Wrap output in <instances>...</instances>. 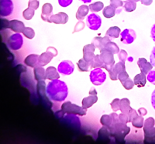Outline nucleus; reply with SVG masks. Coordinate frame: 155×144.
<instances>
[{"mask_svg": "<svg viewBox=\"0 0 155 144\" xmlns=\"http://www.w3.org/2000/svg\"><path fill=\"white\" fill-rule=\"evenodd\" d=\"M46 91L50 99L57 102L64 101L68 93V88L65 83L58 79L49 82L46 87Z\"/></svg>", "mask_w": 155, "mask_h": 144, "instance_id": "nucleus-1", "label": "nucleus"}, {"mask_svg": "<svg viewBox=\"0 0 155 144\" xmlns=\"http://www.w3.org/2000/svg\"><path fill=\"white\" fill-rule=\"evenodd\" d=\"M110 115L113 123L110 127L106 128L110 136L114 138L117 141L125 142V138L130 132V128L127 124L120 121L118 115L116 113L112 112Z\"/></svg>", "mask_w": 155, "mask_h": 144, "instance_id": "nucleus-2", "label": "nucleus"}, {"mask_svg": "<svg viewBox=\"0 0 155 144\" xmlns=\"http://www.w3.org/2000/svg\"><path fill=\"white\" fill-rule=\"evenodd\" d=\"M154 124V119L152 117H149L145 121L143 128L144 133L143 143L155 144Z\"/></svg>", "mask_w": 155, "mask_h": 144, "instance_id": "nucleus-3", "label": "nucleus"}, {"mask_svg": "<svg viewBox=\"0 0 155 144\" xmlns=\"http://www.w3.org/2000/svg\"><path fill=\"white\" fill-rule=\"evenodd\" d=\"M87 109L82 107L72 104L69 101L64 103L61 106V111L64 114L78 115L83 116L86 115Z\"/></svg>", "mask_w": 155, "mask_h": 144, "instance_id": "nucleus-4", "label": "nucleus"}, {"mask_svg": "<svg viewBox=\"0 0 155 144\" xmlns=\"http://www.w3.org/2000/svg\"><path fill=\"white\" fill-rule=\"evenodd\" d=\"M100 58L103 65V68L109 72L114 66L115 63L114 54L104 48L100 50Z\"/></svg>", "mask_w": 155, "mask_h": 144, "instance_id": "nucleus-5", "label": "nucleus"}, {"mask_svg": "<svg viewBox=\"0 0 155 144\" xmlns=\"http://www.w3.org/2000/svg\"><path fill=\"white\" fill-rule=\"evenodd\" d=\"M58 54V51L55 47L51 46L48 47L45 52L39 55L38 65L42 66L46 65Z\"/></svg>", "mask_w": 155, "mask_h": 144, "instance_id": "nucleus-6", "label": "nucleus"}, {"mask_svg": "<svg viewBox=\"0 0 155 144\" xmlns=\"http://www.w3.org/2000/svg\"><path fill=\"white\" fill-rule=\"evenodd\" d=\"M89 76L91 81L95 86L101 85L106 78V73L99 68L91 71Z\"/></svg>", "mask_w": 155, "mask_h": 144, "instance_id": "nucleus-7", "label": "nucleus"}, {"mask_svg": "<svg viewBox=\"0 0 155 144\" xmlns=\"http://www.w3.org/2000/svg\"><path fill=\"white\" fill-rule=\"evenodd\" d=\"M7 42L11 49L15 51L18 50L23 44L22 37L19 33L13 34L8 38Z\"/></svg>", "mask_w": 155, "mask_h": 144, "instance_id": "nucleus-8", "label": "nucleus"}, {"mask_svg": "<svg viewBox=\"0 0 155 144\" xmlns=\"http://www.w3.org/2000/svg\"><path fill=\"white\" fill-rule=\"evenodd\" d=\"M86 23L87 26L89 29L96 30H98L101 27L102 19L98 15L92 13L87 16Z\"/></svg>", "mask_w": 155, "mask_h": 144, "instance_id": "nucleus-9", "label": "nucleus"}, {"mask_svg": "<svg viewBox=\"0 0 155 144\" xmlns=\"http://www.w3.org/2000/svg\"><path fill=\"white\" fill-rule=\"evenodd\" d=\"M74 69V65L72 62L69 60H63L58 65V72L64 75H68L72 74Z\"/></svg>", "mask_w": 155, "mask_h": 144, "instance_id": "nucleus-10", "label": "nucleus"}, {"mask_svg": "<svg viewBox=\"0 0 155 144\" xmlns=\"http://www.w3.org/2000/svg\"><path fill=\"white\" fill-rule=\"evenodd\" d=\"M0 15L2 17H7L11 15L14 9V5L12 0H0Z\"/></svg>", "mask_w": 155, "mask_h": 144, "instance_id": "nucleus-11", "label": "nucleus"}, {"mask_svg": "<svg viewBox=\"0 0 155 144\" xmlns=\"http://www.w3.org/2000/svg\"><path fill=\"white\" fill-rule=\"evenodd\" d=\"M120 35L121 41L125 44L132 43L137 37L136 32L132 29H125L121 32Z\"/></svg>", "mask_w": 155, "mask_h": 144, "instance_id": "nucleus-12", "label": "nucleus"}, {"mask_svg": "<svg viewBox=\"0 0 155 144\" xmlns=\"http://www.w3.org/2000/svg\"><path fill=\"white\" fill-rule=\"evenodd\" d=\"M125 63L119 61L113 67L109 72V76L112 80L118 79V75L120 72L126 71Z\"/></svg>", "mask_w": 155, "mask_h": 144, "instance_id": "nucleus-13", "label": "nucleus"}, {"mask_svg": "<svg viewBox=\"0 0 155 144\" xmlns=\"http://www.w3.org/2000/svg\"><path fill=\"white\" fill-rule=\"evenodd\" d=\"M68 17L66 13L61 12L50 17L48 23H53L56 24H64L68 21Z\"/></svg>", "mask_w": 155, "mask_h": 144, "instance_id": "nucleus-14", "label": "nucleus"}, {"mask_svg": "<svg viewBox=\"0 0 155 144\" xmlns=\"http://www.w3.org/2000/svg\"><path fill=\"white\" fill-rule=\"evenodd\" d=\"M95 48L94 45L91 43L85 45L83 48V58L91 63L95 55L94 52Z\"/></svg>", "mask_w": 155, "mask_h": 144, "instance_id": "nucleus-15", "label": "nucleus"}, {"mask_svg": "<svg viewBox=\"0 0 155 144\" xmlns=\"http://www.w3.org/2000/svg\"><path fill=\"white\" fill-rule=\"evenodd\" d=\"M111 40L109 37L105 36L103 37H96L92 39L91 43L96 48L101 50L104 48L107 42L111 41Z\"/></svg>", "mask_w": 155, "mask_h": 144, "instance_id": "nucleus-16", "label": "nucleus"}, {"mask_svg": "<svg viewBox=\"0 0 155 144\" xmlns=\"http://www.w3.org/2000/svg\"><path fill=\"white\" fill-rule=\"evenodd\" d=\"M137 64L140 69L141 72L146 75H147L153 68V66L151 63L147 61L144 58H139L137 61Z\"/></svg>", "mask_w": 155, "mask_h": 144, "instance_id": "nucleus-17", "label": "nucleus"}, {"mask_svg": "<svg viewBox=\"0 0 155 144\" xmlns=\"http://www.w3.org/2000/svg\"><path fill=\"white\" fill-rule=\"evenodd\" d=\"M53 7L50 3H46L42 6L41 18L44 21L48 22L50 16L52 15Z\"/></svg>", "mask_w": 155, "mask_h": 144, "instance_id": "nucleus-18", "label": "nucleus"}, {"mask_svg": "<svg viewBox=\"0 0 155 144\" xmlns=\"http://www.w3.org/2000/svg\"><path fill=\"white\" fill-rule=\"evenodd\" d=\"M25 26L24 23L17 19L9 21V28L16 33H22Z\"/></svg>", "mask_w": 155, "mask_h": 144, "instance_id": "nucleus-19", "label": "nucleus"}, {"mask_svg": "<svg viewBox=\"0 0 155 144\" xmlns=\"http://www.w3.org/2000/svg\"><path fill=\"white\" fill-rule=\"evenodd\" d=\"M97 100V95L89 94L88 96L83 99L82 101V107L84 109H87L95 103Z\"/></svg>", "mask_w": 155, "mask_h": 144, "instance_id": "nucleus-20", "label": "nucleus"}, {"mask_svg": "<svg viewBox=\"0 0 155 144\" xmlns=\"http://www.w3.org/2000/svg\"><path fill=\"white\" fill-rule=\"evenodd\" d=\"M33 72L35 79L37 81L46 79V70L43 66H37L34 68Z\"/></svg>", "mask_w": 155, "mask_h": 144, "instance_id": "nucleus-21", "label": "nucleus"}, {"mask_svg": "<svg viewBox=\"0 0 155 144\" xmlns=\"http://www.w3.org/2000/svg\"><path fill=\"white\" fill-rule=\"evenodd\" d=\"M39 55L35 54H30L25 59L24 63L27 66L32 68H34L38 65Z\"/></svg>", "mask_w": 155, "mask_h": 144, "instance_id": "nucleus-22", "label": "nucleus"}, {"mask_svg": "<svg viewBox=\"0 0 155 144\" xmlns=\"http://www.w3.org/2000/svg\"><path fill=\"white\" fill-rule=\"evenodd\" d=\"M133 108L130 106V102L127 98H124L120 100V110L123 113L129 114Z\"/></svg>", "mask_w": 155, "mask_h": 144, "instance_id": "nucleus-23", "label": "nucleus"}, {"mask_svg": "<svg viewBox=\"0 0 155 144\" xmlns=\"http://www.w3.org/2000/svg\"><path fill=\"white\" fill-rule=\"evenodd\" d=\"M46 79L51 80L58 79L60 76L56 68L52 66H49L46 70Z\"/></svg>", "mask_w": 155, "mask_h": 144, "instance_id": "nucleus-24", "label": "nucleus"}, {"mask_svg": "<svg viewBox=\"0 0 155 144\" xmlns=\"http://www.w3.org/2000/svg\"><path fill=\"white\" fill-rule=\"evenodd\" d=\"M78 70L80 72H88L92 69L90 62L85 60L83 58L76 63Z\"/></svg>", "mask_w": 155, "mask_h": 144, "instance_id": "nucleus-25", "label": "nucleus"}, {"mask_svg": "<svg viewBox=\"0 0 155 144\" xmlns=\"http://www.w3.org/2000/svg\"><path fill=\"white\" fill-rule=\"evenodd\" d=\"M89 11L88 6L85 5L80 6L78 8L76 13V16L77 19L79 21H82L87 14Z\"/></svg>", "mask_w": 155, "mask_h": 144, "instance_id": "nucleus-26", "label": "nucleus"}, {"mask_svg": "<svg viewBox=\"0 0 155 144\" xmlns=\"http://www.w3.org/2000/svg\"><path fill=\"white\" fill-rule=\"evenodd\" d=\"M120 32V29L118 26H112L107 30L105 36L108 37L111 40L113 38H118Z\"/></svg>", "mask_w": 155, "mask_h": 144, "instance_id": "nucleus-27", "label": "nucleus"}, {"mask_svg": "<svg viewBox=\"0 0 155 144\" xmlns=\"http://www.w3.org/2000/svg\"><path fill=\"white\" fill-rule=\"evenodd\" d=\"M134 82L138 87L144 86L146 83V75L142 72L137 74L134 78Z\"/></svg>", "mask_w": 155, "mask_h": 144, "instance_id": "nucleus-28", "label": "nucleus"}, {"mask_svg": "<svg viewBox=\"0 0 155 144\" xmlns=\"http://www.w3.org/2000/svg\"><path fill=\"white\" fill-rule=\"evenodd\" d=\"M123 2V8L125 11L130 12L136 9L137 5L136 2L131 0H126Z\"/></svg>", "mask_w": 155, "mask_h": 144, "instance_id": "nucleus-29", "label": "nucleus"}, {"mask_svg": "<svg viewBox=\"0 0 155 144\" xmlns=\"http://www.w3.org/2000/svg\"><path fill=\"white\" fill-rule=\"evenodd\" d=\"M100 122L103 126L109 128L112 124V117L110 114L103 115L100 119Z\"/></svg>", "mask_w": 155, "mask_h": 144, "instance_id": "nucleus-30", "label": "nucleus"}, {"mask_svg": "<svg viewBox=\"0 0 155 144\" xmlns=\"http://www.w3.org/2000/svg\"><path fill=\"white\" fill-rule=\"evenodd\" d=\"M102 13L106 18H109L113 17L116 14V9L111 5L105 7L102 10Z\"/></svg>", "mask_w": 155, "mask_h": 144, "instance_id": "nucleus-31", "label": "nucleus"}, {"mask_svg": "<svg viewBox=\"0 0 155 144\" xmlns=\"http://www.w3.org/2000/svg\"><path fill=\"white\" fill-rule=\"evenodd\" d=\"M104 48L109 51L113 54H118L120 51L119 47L117 44L111 41L107 42Z\"/></svg>", "mask_w": 155, "mask_h": 144, "instance_id": "nucleus-32", "label": "nucleus"}, {"mask_svg": "<svg viewBox=\"0 0 155 144\" xmlns=\"http://www.w3.org/2000/svg\"><path fill=\"white\" fill-rule=\"evenodd\" d=\"M124 3L121 0H110V5L116 9V14H119L122 10Z\"/></svg>", "mask_w": 155, "mask_h": 144, "instance_id": "nucleus-33", "label": "nucleus"}, {"mask_svg": "<svg viewBox=\"0 0 155 144\" xmlns=\"http://www.w3.org/2000/svg\"><path fill=\"white\" fill-rule=\"evenodd\" d=\"M104 4L101 2H95L89 5L90 11L92 12H97L100 11L103 8Z\"/></svg>", "mask_w": 155, "mask_h": 144, "instance_id": "nucleus-34", "label": "nucleus"}, {"mask_svg": "<svg viewBox=\"0 0 155 144\" xmlns=\"http://www.w3.org/2000/svg\"><path fill=\"white\" fill-rule=\"evenodd\" d=\"M91 69L93 68H102L103 65L100 58V54H97L94 57L91 62Z\"/></svg>", "mask_w": 155, "mask_h": 144, "instance_id": "nucleus-35", "label": "nucleus"}, {"mask_svg": "<svg viewBox=\"0 0 155 144\" xmlns=\"http://www.w3.org/2000/svg\"><path fill=\"white\" fill-rule=\"evenodd\" d=\"M143 120L144 118L142 116L138 115L131 122L133 127L136 128H140L143 126Z\"/></svg>", "mask_w": 155, "mask_h": 144, "instance_id": "nucleus-36", "label": "nucleus"}, {"mask_svg": "<svg viewBox=\"0 0 155 144\" xmlns=\"http://www.w3.org/2000/svg\"><path fill=\"white\" fill-rule=\"evenodd\" d=\"M35 11V10L33 9L28 7L23 12V16L25 19L30 20L34 16Z\"/></svg>", "mask_w": 155, "mask_h": 144, "instance_id": "nucleus-37", "label": "nucleus"}, {"mask_svg": "<svg viewBox=\"0 0 155 144\" xmlns=\"http://www.w3.org/2000/svg\"><path fill=\"white\" fill-rule=\"evenodd\" d=\"M22 33L25 37L30 39L33 38L35 34L33 29L28 27H25Z\"/></svg>", "mask_w": 155, "mask_h": 144, "instance_id": "nucleus-38", "label": "nucleus"}, {"mask_svg": "<svg viewBox=\"0 0 155 144\" xmlns=\"http://www.w3.org/2000/svg\"><path fill=\"white\" fill-rule=\"evenodd\" d=\"M120 100L119 98H116L110 103L111 108L114 111L116 112L120 110Z\"/></svg>", "mask_w": 155, "mask_h": 144, "instance_id": "nucleus-39", "label": "nucleus"}, {"mask_svg": "<svg viewBox=\"0 0 155 144\" xmlns=\"http://www.w3.org/2000/svg\"><path fill=\"white\" fill-rule=\"evenodd\" d=\"M9 20L5 18L0 19V30H3L9 28Z\"/></svg>", "mask_w": 155, "mask_h": 144, "instance_id": "nucleus-40", "label": "nucleus"}, {"mask_svg": "<svg viewBox=\"0 0 155 144\" xmlns=\"http://www.w3.org/2000/svg\"><path fill=\"white\" fill-rule=\"evenodd\" d=\"M117 56L120 61L125 63L128 54L125 50L121 49L120 51L118 53Z\"/></svg>", "mask_w": 155, "mask_h": 144, "instance_id": "nucleus-41", "label": "nucleus"}, {"mask_svg": "<svg viewBox=\"0 0 155 144\" xmlns=\"http://www.w3.org/2000/svg\"><path fill=\"white\" fill-rule=\"evenodd\" d=\"M148 74L147 80L153 84L155 85V69L150 70Z\"/></svg>", "mask_w": 155, "mask_h": 144, "instance_id": "nucleus-42", "label": "nucleus"}, {"mask_svg": "<svg viewBox=\"0 0 155 144\" xmlns=\"http://www.w3.org/2000/svg\"><path fill=\"white\" fill-rule=\"evenodd\" d=\"M119 118L121 122L127 124L130 122V119L129 114H127L121 113L118 115Z\"/></svg>", "mask_w": 155, "mask_h": 144, "instance_id": "nucleus-43", "label": "nucleus"}, {"mask_svg": "<svg viewBox=\"0 0 155 144\" xmlns=\"http://www.w3.org/2000/svg\"><path fill=\"white\" fill-rule=\"evenodd\" d=\"M85 26V24L82 21H80L78 22L77 23L75 26L72 33L82 30L84 28Z\"/></svg>", "mask_w": 155, "mask_h": 144, "instance_id": "nucleus-44", "label": "nucleus"}, {"mask_svg": "<svg viewBox=\"0 0 155 144\" xmlns=\"http://www.w3.org/2000/svg\"><path fill=\"white\" fill-rule=\"evenodd\" d=\"M39 2L37 0H29L28 3V7L31 8L35 10L39 7Z\"/></svg>", "mask_w": 155, "mask_h": 144, "instance_id": "nucleus-45", "label": "nucleus"}, {"mask_svg": "<svg viewBox=\"0 0 155 144\" xmlns=\"http://www.w3.org/2000/svg\"><path fill=\"white\" fill-rule=\"evenodd\" d=\"M150 62L153 66L155 68V46H154L150 55Z\"/></svg>", "mask_w": 155, "mask_h": 144, "instance_id": "nucleus-46", "label": "nucleus"}, {"mask_svg": "<svg viewBox=\"0 0 155 144\" xmlns=\"http://www.w3.org/2000/svg\"><path fill=\"white\" fill-rule=\"evenodd\" d=\"M73 0H58L59 4L62 7H66L70 5Z\"/></svg>", "mask_w": 155, "mask_h": 144, "instance_id": "nucleus-47", "label": "nucleus"}, {"mask_svg": "<svg viewBox=\"0 0 155 144\" xmlns=\"http://www.w3.org/2000/svg\"><path fill=\"white\" fill-rule=\"evenodd\" d=\"M128 114L129 117L130 122H131L138 115L136 111L133 108Z\"/></svg>", "mask_w": 155, "mask_h": 144, "instance_id": "nucleus-48", "label": "nucleus"}, {"mask_svg": "<svg viewBox=\"0 0 155 144\" xmlns=\"http://www.w3.org/2000/svg\"><path fill=\"white\" fill-rule=\"evenodd\" d=\"M138 111L140 115L142 116L146 115L147 114V111L146 109L144 107H141L139 109Z\"/></svg>", "mask_w": 155, "mask_h": 144, "instance_id": "nucleus-49", "label": "nucleus"}, {"mask_svg": "<svg viewBox=\"0 0 155 144\" xmlns=\"http://www.w3.org/2000/svg\"><path fill=\"white\" fill-rule=\"evenodd\" d=\"M150 37L155 43V23L153 25L151 28Z\"/></svg>", "mask_w": 155, "mask_h": 144, "instance_id": "nucleus-50", "label": "nucleus"}, {"mask_svg": "<svg viewBox=\"0 0 155 144\" xmlns=\"http://www.w3.org/2000/svg\"><path fill=\"white\" fill-rule=\"evenodd\" d=\"M151 102L153 107L155 110V89L152 94Z\"/></svg>", "mask_w": 155, "mask_h": 144, "instance_id": "nucleus-51", "label": "nucleus"}, {"mask_svg": "<svg viewBox=\"0 0 155 144\" xmlns=\"http://www.w3.org/2000/svg\"><path fill=\"white\" fill-rule=\"evenodd\" d=\"M142 4L146 5H149L152 3L153 0H140Z\"/></svg>", "mask_w": 155, "mask_h": 144, "instance_id": "nucleus-52", "label": "nucleus"}, {"mask_svg": "<svg viewBox=\"0 0 155 144\" xmlns=\"http://www.w3.org/2000/svg\"><path fill=\"white\" fill-rule=\"evenodd\" d=\"M84 3H89L91 2L92 0H79Z\"/></svg>", "mask_w": 155, "mask_h": 144, "instance_id": "nucleus-53", "label": "nucleus"}, {"mask_svg": "<svg viewBox=\"0 0 155 144\" xmlns=\"http://www.w3.org/2000/svg\"><path fill=\"white\" fill-rule=\"evenodd\" d=\"M131 0V1H134L136 2H138L139 1H140V0Z\"/></svg>", "mask_w": 155, "mask_h": 144, "instance_id": "nucleus-54", "label": "nucleus"}]
</instances>
